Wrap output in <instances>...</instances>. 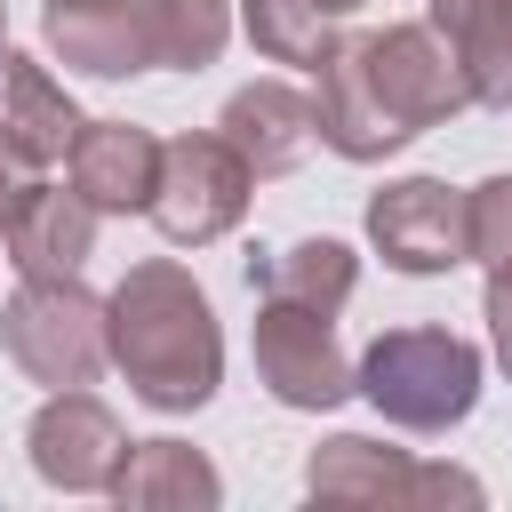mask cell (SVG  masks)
<instances>
[{"mask_svg":"<svg viewBox=\"0 0 512 512\" xmlns=\"http://www.w3.org/2000/svg\"><path fill=\"white\" fill-rule=\"evenodd\" d=\"M352 392L400 432H448L480 408V352L456 328H384L352 360Z\"/></svg>","mask_w":512,"mask_h":512,"instance_id":"7a4b0ae2","label":"cell"},{"mask_svg":"<svg viewBox=\"0 0 512 512\" xmlns=\"http://www.w3.org/2000/svg\"><path fill=\"white\" fill-rule=\"evenodd\" d=\"M24 456H32V472H40L48 488H64V496H104L112 472H120V456H128V424H120L88 384H72V392H48V400L32 408Z\"/></svg>","mask_w":512,"mask_h":512,"instance_id":"9c48e42d","label":"cell"},{"mask_svg":"<svg viewBox=\"0 0 512 512\" xmlns=\"http://www.w3.org/2000/svg\"><path fill=\"white\" fill-rule=\"evenodd\" d=\"M248 192H256L248 160L216 128H184V136L160 144V184H152L144 216L160 224L168 248H208L248 216Z\"/></svg>","mask_w":512,"mask_h":512,"instance_id":"277c9868","label":"cell"},{"mask_svg":"<svg viewBox=\"0 0 512 512\" xmlns=\"http://www.w3.org/2000/svg\"><path fill=\"white\" fill-rule=\"evenodd\" d=\"M320 8H328V16H352V8H368V0H320Z\"/></svg>","mask_w":512,"mask_h":512,"instance_id":"cb8c5ba5","label":"cell"},{"mask_svg":"<svg viewBox=\"0 0 512 512\" xmlns=\"http://www.w3.org/2000/svg\"><path fill=\"white\" fill-rule=\"evenodd\" d=\"M480 320H488V344H496V368L512 376V264L488 272V296H480Z\"/></svg>","mask_w":512,"mask_h":512,"instance_id":"603a6c76","label":"cell"},{"mask_svg":"<svg viewBox=\"0 0 512 512\" xmlns=\"http://www.w3.org/2000/svg\"><path fill=\"white\" fill-rule=\"evenodd\" d=\"M0 240H8L16 280H56V272H80V264L96 256V208H88L80 192L40 184V192L24 200V216H16Z\"/></svg>","mask_w":512,"mask_h":512,"instance_id":"e0dca14e","label":"cell"},{"mask_svg":"<svg viewBox=\"0 0 512 512\" xmlns=\"http://www.w3.org/2000/svg\"><path fill=\"white\" fill-rule=\"evenodd\" d=\"M368 240L392 272L408 280H440L456 264H472V240H464V192L440 184V176H392L376 200H368Z\"/></svg>","mask_w":512,"mask_h":512,"instance_id":"ba28073f","label":"cell"},{"mask_svg":"<svg viewBox=\"0 0 512 512\" xmlns=\"http://www.w3.org/2000/svg\"><path fill=\"white\" fill-rule=\"evenodd\" d=\"M144 24H152V64L160 72H208L232 40L224 0H144Z\"/></svg>","mask_w":512,"mask_h":512,"instance_id":"d6986e66","label":"cell"},{"mask_svg":"<svg viewBox=\"0 0 512 512\" xmlns=\"http://www.w3.org/2000/svg\"><path fill=\"white\" fill-rule=\"evenodd\" d=\"M64 176L96 216H136L160 184V136L136 128V120H80V136L64 152Z\"/></svg>","mask_w":512,"mask_h":512,"instance_id":"8fae6325","label":"cell"},{"mask_svg":"<svg viewBox=\"0 0 512 512\" xmlns=\"http://www.w3.org/2000/svg\"><path fill=\"white\" fill-rule=\"evenodd\" d=\"M0 352L48 392L96 384L104 376V296H88L80 272L16 280V296L0 304Z\"/></svg>","mask_w":512,"mask_h":512,"instance_id":"3957f363","label":"cell"},{"mask_svg":"<svg viewBox=\"0 0 512 512\" xmlns=\"http://www.w3.org/2000/svg\"><path fill=\"white\" fill-rule=\"evenodd\" d=\"M80 120H88V112L64 96V80H56L40 56L0 48V136H16V144L48 168V160H64V152H72Z\"/></svg>","mask_w":512,"mask_h":512,"instance_id":"2e32d148","label":"cell"},{"mask_svg":"<svg viewBox=\"0 0 512 512\" xmlns=\"http://www.w3.org/2000/svg\"><path fill=\"white\" fill-rule=\"evenodd\" d=\"M248 288L256 296H280V304H312V312H344L352 288H360V256L328 232L312 240H288V248H264L248 256Z\"/></svg>","mask_w":512,"mask_h":512,"instance_id":"ac0fdd59","label":"cell"},{"mask_svg":"<svg viewBox=\"0 0 512 512\" xmlns=\"http://www.w3.org/2000/svg\"><path fill=\"white\" fill-rule=\"evenodd\" d=\"M248 352H256V384H264L280 408L328 416V408H344V400H352V360H344V344H336V312L256 296Z\"/></svg>","mask_w":512,"mask_h":512,"instance_id":"5b68a950","label":"cell"},{"mask_svg":"<svg viewBox=\"0 0 512 512\" xmlns=\"http://www.w3.org/2000/svg\"><path fill=\"white\" fill-rule=\"evenodd\" d=\"M240 32L256 40L264 64H304L328 48V8L320 0H240Z\"/></svg>","mask_w":512,"mask_h":512,"instance_id":"ffe728a7","label":"cell"},{"mask_svg":"<svg viewBox=\"0 0 512 512\" xmlns=\"http://www.w3.org/2000/svg\"><path fill=\"white\" fill-rule=\"evenodd\" d=\"M104 360L160 416L208 408L216 384H224V328H216L208 288L176 256L128 264V280L104 296Z\"/></svg>","mask_w":512,"mask_h":512,"instance_id":"6da1fadb","label":"cell"},{"mask_svg":"<svg viewBox=\"0 0 512 512\" xmlns=\"http://www.w3.org/2000/svg\"><path fill=\"white\" fill-rule=\"evenodd\" d=\"M40 40L56 64L88 72V80H136V72H160L152 64V24H144V0H112V8H48L40 16Z\"/></svg>","mask_w":512,"mask_h":512,"instance_id":"4fadbf2b","label":"cell"},{"mask_svg":"<svg viewBox=\"0 0 512 512\" xmlns=\"http://www.w3.org/2000/svg\"><path fill=\"white\" fill-rule=\"evenodd\" d=\"M216 136L248 160V176H288L312 152V96L288 88V80H248V88L224 96Z\"/></svg>","mask_w":512,"mask_h":512,"instance_id":"7c38bea8","label":"cell"},{"mask_svg":"<svg viewBox=\"0 0 512 512\" xmlns=\"http://www.w3.org/2000/svg\"><path fill=\"white\" fill-rule=\"evenodd\" d=\"M464 240H472V264H512V176H488L464 192Z\"/></svg>","mask_w":512,"mask_h":512,"instance_id":"44dd1931","label":"cell"},{"mask_svg":"<svg viewBox=\"0 0 512 512\" xmlns=\"http://www.w3.org/2000/svg\"><path fill=\"white\" fill-rule=\"evenodd\" d=\"M104 496L128 504V512H216L224 480L192 440H128V456H120Z\"/></svg>","mask_w":512,"mask_h":512,"instance_id":"9a60e30c","label":"cell"},{"mask_svg":"<svg viewBox=\"0 0 512 512\" xmlns=\"http://www.w3.org/2000/svg\"><path fill=\"white\" fill-rule=\"evenodd\" d=\"M40 192V160L16 144V136H0V232L24 216V200Z\"/></svg>","mask_w":512,"mask_h":512,"instance_id":"7402d4cb","label":"cell"},{"mask_svg":"<svg viewBox=\"0 0 512 512\" xmlns=\"http://www.w3.org/2000/svg\"><path fill=\"white\" fill-rule=\"evenodd\" d=\"M304 488L320 504H480L488 496L464 464H416L408 448H384L360 432L320 440L304 456Z\"/></svg>","mask_w":512,"mask_h":512,"instance_id":"8992f818","label":"cell"},{"mask_svg":"<svg viewBox=\"0 0 512 512\" xmlns=\"http://www.w3.org/2000/svg\"><path fill=\"white\" fill-rule=\"evenodd\" d=\"M48 8H112V0H48Z\"/></svg>","mask_w":512,"mask_h":512,"instance_id":"d4e9b609","label":"cell"},{"mask_svg":"<svg viewBox=\"0 0 512 512\" xmlns=\"http://www.w3.org/2000/svg\"><path fill=\"white\" fill-rule=\"evenodd\" d=\"M0 48H8V0H0Z\"/></svg>","mask_w":512,"mask_h":512,"instance_id":"484cf974","label":"cell"},{"mask_svg":"<svg viewBox=\"0 0 512 512\" xmlns=\"http://www.w3.org/2000/svg\"><path fill=\"white\" fill-rule=\"evenodd\" d=\"M424 24L448 40L464 96L480 112H512V0H424Z\"/></svg>","mask_w":512,"mask_h":512,"instance_id":"5bb4252c","label":"cell"},{"mask_svg":"<svg viewBox=\"0 0 512 512\" xmlns=\"http://www.w3.org/2000/svg\"><path fill=\"white\" fill-rule=\"evenodd\" d=\"M360 64H368V88H376V104L392 112V128H400L408 144L472 104V96H464V72H456V56H448V40H440L432 24L360 32Z\"/></svg>","mask_w":512,"mask_h":512,"instance_id":"52a82bcc","label":"cell"},{"mask_svg":"<svg viewBox=\"0 0 512 512\" xmlns=\"http://www.w3.org/2000/svg\"><path fill=\"white\" fill-rule=\"evenodd\" d=\"M312 136L336 152V160H392L408 136L392 128V112L376 104L368 88V64H360V32H328V48L312 56Z\"/></svg>","mask_w":512,"mask_h":512,"instance_id":"30bf717a","label":"cell"}]
</instances>
